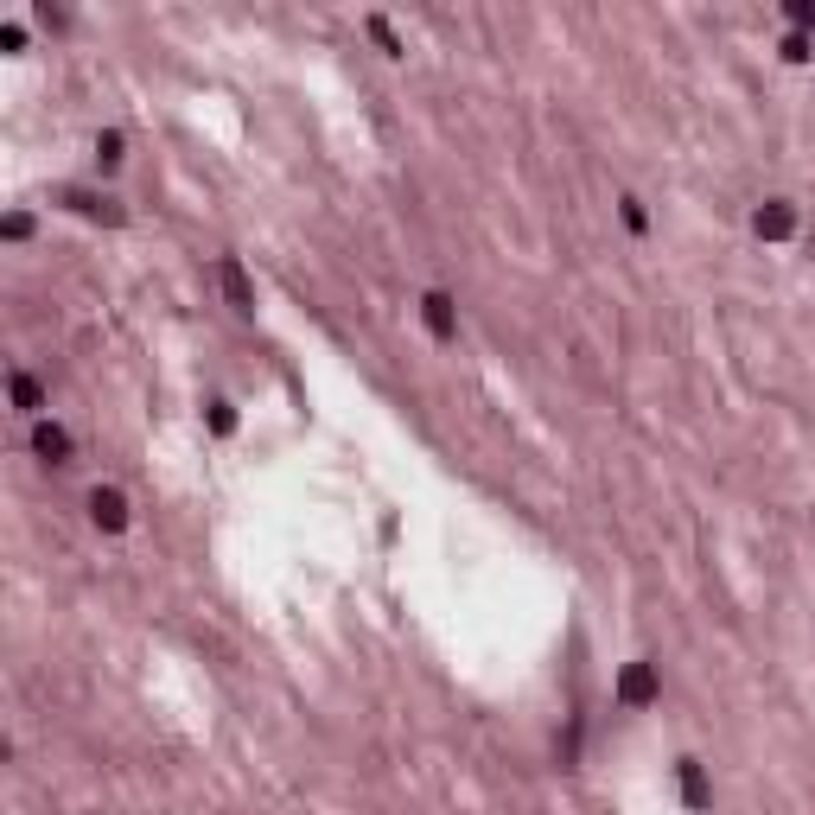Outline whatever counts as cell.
Returning <instances> with one entry per match:
<instances>
[{
	"mask_svg": "<svg viewBox=\"0 0 815 815\" xmlns=\"http://www.w3.org/2000/svg\"><path fill=\"white\" fill-rule=\"evenodd\" d=\"M58 204H71L77 217H96V223H128V211H121L109 192H90V185H64Z\"/></svg>",
	"mask_w": 815,
	"mask_h": 815,
	"instance_id": "1",
	"label": "cell"
},
{
	"mask_svg": "<svg viewBox=\"0 0 815 815\" xmlns=\"http://www.w3.org/2000/svg\"><path fill=\"white\" fill-rule=\"evenodd\" d=\"M90 523H96V529H109V535L128 529V497H121L115 484H96V491H90Z\"/></svg>",
	"mask_w": 815,
	"mask_h": 815,
	"instance_id": "2",
	"label": "cell"
},
{
	"mask_svg": "<svg viewBox=\"0 0 815 815\" xmlns=\"http://www.w3.org/2000/svg\"><path fill=\"white\" fill-rule=\"evenodd\" d=\"M421 325L440 344H453L459 338V312H453V300H446V293H421Z\"/></svg>",
	"mask_w": 815,
	"mask_h": 815,
	"instance_id": "3",
	"label": "cell"
},
{
	"mask_svg": "<svg viewBox=\"0 0 815 815\" xmlns=\"http://www.w3.org/2000/svg\"><path fill=\"white\" fill-rule=\"evenodd\" d=\"M32 453H39L45 465H71V433H64L58 421H32Z\"/></svg>",
	"mask_w": 815,
	"mask_h": 815,
	"instance_id": "4",
	"label": "cell"
},
{
	"mask_svg": "<svg viewBox=\"0 0 815 815\" xmlns=\"http://www.w3.org/2000/svg\"><path fill=\"white\" fill-rule=\"evenodd\" d=\"M217 281H223V293H230V306H236V312H255V281L242 274L236 255H223V262H217Z\"/></svg>",
	"mask_w": 815,
	"mask_h": 815,
	"instance_id": "5",
	"label": "cell"
},
{
	"mask_svg": "<svg viewBox=\"0 0 815 815\" xmlns=\"http://www.w3.org/2000/svg\"><path fill=\"white\" fill-rule=\"evenodd\" d=\"M7 395H13V408H20V414H39L45 408V383L32 370H13L7 376Z\"/></svg>",
	"mask_w": 815,
	"mask_h": 815,
	"instance_id": "6",
	"label": "cell"
},
{
	"mask_svg": "<svg viewBox=\"0 0 815 815\" xmlns=\"http://www.w3.org/2000/svg\"><path fill=\"white\" fill-rule=\"evenodd\" d=\"M752 230L765 236V242H784V236H796V211H790V204H765V211L752 217Z\"/></svg>",
	"mask_w": 815,
	"mask_h": 815,
	"instance_id": "7",
	"label": "cell"
},
{
	"mask_svg": "<svg viewBox=\"0 0 815 815\" xmlns=\"http://www.w3.org/2000/svg\"><path fill=\"white\" fill-rule=\"evenodd\" d=\"M618 695L631 701V707H644V701H656V675H650V663H631V669H624Z\"/></svg>",
	"mask_w": 815,
	"mask_h": 815,
	"instance_id": "8",
	"label": "cell"
},
{
	"mask_svg": "<svg viewBox=\"0 0 815 815\" xmlns=\"http://www.w3.org/2000/svg\"><path fill=\"white\" fill-rule=\"evenodd\" d=\"M675 777H682L688 809H707V796H714V790H707V777H701V765H695V758H682V765H675Z\"/></svg>",
	"mask_w": 815,
	"mask_h": 815,
	"instance_id": "9",
	"label": "cell"
},
{
	"mask_svg": "<svg viewBox=\"0 0 815 815\" xmlns=\"http://www.w3.org/2000/svg\"><path fill=\"white\" fill-rule=\"evenodd\" d=\"M121 160H128V153H121V134H96V166H102V172H115Z\"/></svg>",
	"mask_w": 815,
	"mask_h": 815,
	"instance_id": "10",
	"label": "cell"
},
{
	"mask_svg": "<svg viewBox=\"0 0 815 815\" xmlns=\"http://www.w3.org/2000/svg\"><path fill=\"white\" fill-rule=\"evenodd\" d=\"M618 217H624V230H637V236L650 230V217H644V204H637V198H618Z\"/></svg>",
	"mask_w": 815,
	"mask_h": 815,
	"instance_id": "11",
	"label": "cell"
},
{
	"mask_svg": "<svg viewBox=\"0 0 815 815\" xmlns=\"http://www.w3.org/2000/svg\"><path fill=\"white\" fill-rule=\"evenodd\" d=\"M211 427L217 433H236V408L230 402H211Z\"/></svg>",
	"mask_w": 815,
	"mask_h": 815,
	"instance_id": "12",
	"label": "cell"
},
{
	"mask_svg": "<svg viewBox=\"0 0 815 815\" xmlns=\"http://www.w3.org/2000/svg\"><path fill=\"white\" fill-rule=\"evenodd\" d=\"M370 32H376V45H383V51H402V45H395V32H389V20H370Z\"/></svg>",
	"mask_w": 815,
	"mask_h": 815,
	"instance_id": "13",
	"label": "cell"
},
{
	"mask_svg": "<svg viewBox=\"0 0 815 815\" xmlns=\"http://www.w3.org/2000/svg\"><path fill=\"white\" fill-rule=\"evenodd\" d=\"M790 20H796V26H815V7H809V0H796V7H790Z\"/></svg>",
	"mask_w": 815,
	"mask_h": 815,
	"instance_id": "14",
	"label": "cell"
}]
</instances>
